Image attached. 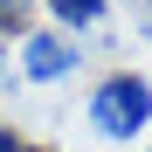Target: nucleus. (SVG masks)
I'll list each match as a JSON object with an SVG mask.
<instances>
[{
  "instance_id": "7ed1b4c3",
  "label": "nucleus",
  "mask_w": 152,
  "mask_h": 152,
  "mask_svg": "<svg viewBox=\"0 0 152 152\" xmlns=\"http://www.w3.org/2000/svg\"><path fill=\"white\" fill-rule=\"evenodd\" d=\"M42 7L56 14V28H62V35H83V28H97V21H104L111 0H42Z\"/></svg>"
},
{
  "instance_id": "423d86ee",
  "label": "nucleus",
  "mask_w": 152,
  "mask_h": 152,
  "mask_svg": "<svg viewBox=\"0 0 152 152\" xmlns=\"http://www.w3.org/2000/svg\"><path fill=\"white\" fill-rule=\"evenodd\" d=\"M7 76H14V69H7V48H0V90H7Z\"/></svg>"
},
{
  "instance_id": "f03ea898",
  "label": "nucleus",
  "mask_w": 152,
  "mask_h": 152,
  "mask_svg": "<svg viewBox=\"0 0 152 152\" xmlns=\"http://www.w3.org/2000/svg\"><path fill=\"white\" fill-rule=\"evenodd\" d=\"M76 62H83V48H76V35H62V28H35L28 42H21V76H28V83H62Z\"/></svg>"
},
{
  "instance_id": "20e7f679",
  "label": "nucleus",
  "mask_w": 152,
  "mask_h": 152,
  "mask_svg": "<svg viewBox=\"0 0 152 152\" xmlns=\"http://www.w3.org/2000/svg\"><path fill=\"white\" fill-rule=\"evenodd\" d=\"M35 7H42V0H0V35H7V28H28Z\"/></svg>"
},
{
  "instance_id": "39448f33",
  "label": "nucleus",
  "mask_w": 152,
  "mask_h": 152,
  "mask_svg": "<svg viewBox=\"0 0 152 152\" xmlns=\"http://www.w3.org/2000/svg\"><path fill=\"white\" fill-rule=\"evenodd\" d=\"M0 152H35V145L21 138V132H7V124H0Z\"/></svg>"
},
{
  "instance_id": "f257e3e1",
  "label": "nucleus",
  "mask_w": 152,
  "mask_h": 152,
  "mask_svg": "<svg viewBox=\"0 0 152 152\" xmlns=\"http://www.w3.org/2000/svg\"><path fill=\"white\" fill-rule=\"evenodd\" d=\"M145 124H152V83L132 76V69H111L104 83L90 90V132L111 138V145H124V138H138Z\"/></svg>"
},
{
  "instance_id": "0eeeda50",
  "label": "nucleus",
  "mask_w": 152,
  "mask_h": 152,
  "mask_svg": "<svg viewBox=\"0 0 152 152\" xmlns=\"http://www.w3.org/2000/svg\"><path fill=\"white\" fill-rule=\"evenodd\" d=\"M145 152H152V145H145Z\"/></svg>"
}]
</instances>
